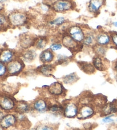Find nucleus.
<instances>
[{
  "label": "nucleus",
  "mask_w": 117,
  "mask_h": 130,
  "mask_svg": "<svg viewBox=\"0 0 117 130\" xmlns=\"http://www.w3.org/2000/svg\"><path fill=\"white\" fill-rule=\"evenodd\" d=\"M111 43L117 47V32H110Z\"/></svg>",
  "instance_id": "473e14b6"
},
{
  "label": "nucleus",
  "mask_w": 117,
  "mask_h": 130,
  "mask_svg": "<svg viewBox=\"0 0 117 130\" xmlns=\"http://www.w3.org/2000/svg\"><path fill=\"white\" fill-rule=\"evenodd\" d=\"M48 43V39L46 37H37L34 46L37 49L43 50Z\"/></svg>",
  "instance_id": "6ab92c4d"
},
{
  "label": "nucleus",
  "mask_w": 117,
  "mask_h": 130,
  "mask_svg": "<svg viewBox=\"0 0 117 130\" xmlns=\"http://www.w3.org/2000/svg\"><path fill=\"white\" fill-rule=\"evenodd\" d=\"M18 1H24V0H18Z\"/></svg>",
  "instance_id": "ea45409f"
},
{
  "label": "nucleus",
  "mask_w": 117,
  "mask_h": 130,
  "mask_svg": "<svg viewBox=\"0 0 117 130\" xmlns=\"http://www.w3.org/2000/svg\"><path fill=\"white\" fill-rule=\"evenodd\" d=\"M69 57L65 55L59 54L57 58V63L58 64H63L68 61Z\"/></svg>",
  "instance_id": "7c9ffc66"
},
{
  "label": "nucleus",
  "mask_w": 117,
  "mask_h": 130,
  "mask_svg": "<svg viewBox=\"0 0 117 130\" xmlns=\"http://www.w3.org/2000/svg\"><path fill=\"white\" fill-rule=\"evenodd\" d=\"M96 44L101 46H107L111 43L110 32L104 30H99L96 32Z\"/></svg>",
  "instance_id": "39448f33"
},
{
  "label": "nucleus",
  "mask_w": 117,
  "mask_h": 130,
  "mask_svg": "<svg viewBox=\"0 0 117 130\" xmlns=\"http://www.w3.org/2000/svg\"><path fill=\"white\" fill-rule=\"evenodd\" d=\"M116 121H117V119H116Z\"/></svg>",
  "instance_id": "a18cd8bd"
},
{
  "label": "nucleus",
  "mask_w": 117,
  "mask_h": 130,
  "mask_svg": "<svg viewBox=\"0 0 117 130\" xmlns=\"http://www.w3.org/2000/svg\"><path fill=\"white\" fill-rule=\"evenodd\" d=\"M106 0H90L87 5L89 11L93 14H99L100 9L105 5Z\"/></svg>",
  "instance_id": "6e6552de"
},
{
  "label": "nucleus",
  "mask_w": 117,
  "mask_h": 130,
  "mask_svg": "<svg viewBox=\"0 0 117 130\" xmlns=\"http://www.w3.org/2000/svg\"><path fill=\"white\" fill-rule=\"evenodd\" d=\"M34 108L39 112H43L46 111L48 106L46 102L43 99H39L35 102L33 106Z\"/></svg>",
  "instance_id": "412c9836"
},
{
  "label": "nucleus",
  "mask_w": 117,
  "mask_h": 130,
  "mask_svg": "<svg viewBox=\"0 0 117 130\" xmlns=\"http://www.w3.org/2000/svg\"><path fill=\"white\" fill-rule=\"evenodd\" d=\"M17 122V119L14 115H8L5 116L0 121V125L4 128H8L14 126Z\"/></svg>",
  "instance_id": "4468645a"
},
{
  "label": "nucleus",
  "mask_w": 117,
  "mask_h": 130,
  "mask_svg": "<svg viewBox=\"0 0 117 130\" xmlns=\"http://www.w3.org/2000/svg\"><path fill=\"white\" fill-rule=\"evenodd\" d=\"M36 130H56V129L54 127L51 125L41 124L37 127Z\"/></svg>",
  "instance_id": "c756f323"
},
{
  "label": "nucleus",
  "mask_w": 117,
  "mask_h": 130,
  "mask_svg": "<svg viewBox=\"0 0 117 130\" xmlns=\"http://www.w3.org/2000/svg\"><path fill=\"white\" fill-rule=\"evenodd\" d=\"M37 37H34L27 33H24L22 34L20 37V44L21 47L23 49L27 50L28 48L31 47L32 46H34L35 41H36Z\"/></svg>",
  "instance_id": "423d86ee"
},
{
  "label": "nucleus",
  "mask_w": 117,
  "mask_h": 130,
  "mask_svg": "<svg viewBox=\"0 0 117 130\" xmlns=\"http://www.w3.org/2000/svg\"><path fill=\"white\" fill-rule=\"evenodd\" d=\"M78 107L74 103H69L65 106L64 112V115L67 118H73L78 114Z\"/></svg>",
  "instance_id": "f8f14e48"
},
{
  "label": "nucleus",
  "mask_w": 117,
  "mask_h": 130,
  "mask_svg": "<svg viewBox=\"0 0 117 130\" xmlns=\"http://www.w3.org/2000/svg\"><path fill=\"white\" fill-rule=\"evenodd\" d=\"M93 64L98 70L104 71L106 69V63L103 57L95 55L93 59Z\"/></svg>",
  "instance_id": "2eb2a0df"
},
{
  "label": "nucleus",
  "mask_w": 117,
  "mask_h": 130,
  "mask_svg": "<svg viewBox=\"0 0 117 130\" xmlns=\"http://www.w3.org/2000/svg\"><path fill=\"white\" fill-rule=\"evenodd\" d=\"M51 9L55 13H65L75 8V4L70 0H57L50 5Z\"/></svg>",
  "instance_id": "f03ea898"
},
{
  "label": "nucleus",
  "mask_w": 117,
  "mask_h": 130,
  "mask_svg": "<svg viewBox=\"0 0 117 130\" xmlns=\"http://www.w3.org/2000/svg\"><path fill=\"white\" fill-rule=\"evenodd\" d=\"M15 53L13 51L5 49L2 51L0 53V61L3 62L4 63H9L14 59Z\"/></svg>",
  "instance_id": "9b49d317"
},
{
  "label": "nucleus",
  "mask_w": 117,
  "mask_h": 130,
  "mask_svg": "<svg viewBox=\"0 0 117 130\" xmlns=\"http://www.w3.org/2000/svg\"><path fill=\"white\" fill-rule=\"evenodd\" d=\"M82 70H83L85 73L87 74H92L94 73L95 71V69L93 64L89 63H86V62H81L79 64Z\"/></svg>",
  "instance_id": "393cba45"
},
{
  "label": "nucleus",
  "mask_w": 117,
  "mask_h": 130,
  "mask_svg": "<svg viewBox=\"0 0 117 130\" xmlns=\"http://www.w3.org/2000/svg\"><path fill=\"white\" fill-rule=\"evenodd\" d=\"M8 0H0V3H3V2H6Z\"/></svg>",
  "instance_id": "4c0bfd02"
},
{
  "label": "nucleus",
  "mask_w": 117,
  "mask_h": 130,
  "mask_svg": "<svg viewBox=\"0 0 117 130\" xmlns=\"http://www.w3.org/2000/svg\"><path fill=\"white\" fill-rule=\"evenodd\" d=\"M30 109V108L29 104L23 102H18L16 107V111L19 113H22V114H23L24 113L29 112Z\"/></svg>",
  "instance_id": "4be33fe9"
},
{
  "label": "nucleus",
  "mask_w": 117,
  "mask_h": 130,
  "mask_svg": "<svg viewBox=\"0 0 117 130\" xmlns=\"http://www.w3.org/2000/svg\"><path fill=\"white\" fill-rule=\"evenodd\" d=\"M62 43L59 42H54L53 43L51 44L50 46V49L52 50L53 52H56V51L60 50L62 48Z\"/></svg>",
  "instance_id": "c85d7f7f"
},
{
  "label": "nucleus",
  "mask_w": 117,
  "mask_h": 130,
  "mask_svg": "<svg viewBox=\"0 0 117 130\" xmlns=\"http://www.w3.org/2000/svg\"><path fill=\"white\" fill-rule=\"evenodd\" d=\"M13 99L6 96H0V107L5 110H10L14 107Z\"/></svg>",
  "instance_id": "ddd939ff"
},
{
  "label": "nucleus",
  "mask_w": 117,
  "mask_h": 130,
  "mask_svg": "<svg viewBox=\"0 0 117 130\" xmlns=\"http://www.w3.org/2000/svg\"><path fill=\"white\" fill-rule=\"evenodd\" d=\"M78 76L75 73L70 74L63 78V81L65 84H72L78 80Z\"/></svg>",
  "instance_id": "a878e982"
},
{
  "label": "nucleus",
  "mask_w": 117,
  "mask_h": 130,
  "mask_svg": "<svg viewBox=\"0 0 117 130\" xmlns=\"http://www.w3.org/2000/svg\"><path fill=\"white\" fill-rule=\"evenodd\" d=\"M70 1H72V0H70Z\"/></svg>",
  "instance_id": "c03bdc74"
},
{
  "label": "nucleus",
  "mask_w": 117,
  "mask_h": 130,
  "mask_svg": "<svg viewBox=\"0 0 117 130\" xmlns=\"http://www.w3.org/2000/svg\"><path fill=\"white\" fill-rule=\"evenodd\" d=\"M55 55L52 50L46 49L42 52L39 55V60L43 64H48L53 61Z\"/></svg>",
  "instance_id": "9d476101"
},
{
  "label": "nucleus",
  "mask_w": 117,
  "mask_h": 130,
  "mask_svg": "<svg viewBox=\"0 0 117 130\" xmlns=\"http://www.w3.org/2000/svg\"><path fill=\"white\" fill-rule=\"evenodd\" d=\"M9 26L18 27L23 26L29 22V17L26 13L20 10H14L8 15Z\"/></svg>",
  "instance_id": "f257e3e1"
},
{
  "label": "nucleus",
  "mask_w": 117,
  "mask_h": 130,
  "mask_svg": "<svg viewBox=\"0 0 117 130\" xmlns=\"http://www.w3.org/2000/svg\"><path fill=\"white\" fill-rule=\"evenodd\" d=\"M96 31L93 30H85V36L83 39L82 45L87 46V47H93L94 46L95 42V37H96Z\"/></svg>",
  "instance_id": "1a4fd4ad"
},
{
  "label": "nucleus",
  "mask_w": 117,
  "mask_h": 130,
  "mask_svg": "<svg viewBox=\"0 0 117 130\" xmlns=\"http://www.w3.org/2000/svg\"><path fill=\"white\" fill-rule=\"evenodd\" d=\"M9 26L8 16H6L3 13H0V29L3 30Z\"/></svg>",
  "instance_id": "bb28decb"
},
{
  "label": "nucleus",
  "mask_w": 117,
  "mask_h": 130,
  "mask_svg": "<svg viewBox=\"0 0 117 130\" xmlns=\"http://www.w3.org/2000/svg\"><path fill=\"white\" fill-rule=\"evenodd\" d=\"M0 31H1V29H0Z\"/></svg>",
  "instance_id": "a19ab883"
},
{
  "label": "nucleus",
  "mask_w": 117,
  "mask_h": 130,
  "mask_svg": "<svg viewBox=\"0 0 117 130\" xmlns=\"http://www.w3.org/2000/svg\"><path fill=\"white\" fill-rule=\"evenodd\" d=\"M92 48L94 52L95 53L97 56L104 57L107 52V46H101L95 44Z\"/></svg>",
  "instance_id": "5701e85b"
},
{
  "label": "nucleus",
  "mask_w": 117,
  "mask_h": 130,
  "mask_svg": "<svg viewBox=\"0 0 117 130\" xmlns=\"http://www.w3.org/2000/svg\"><path fill=\"white\" fill-rule=\"evenodd\" d=\"M66 32L71 38L79 44H82L85 36V29L78 25H72L67 27Z\"/></svg>",
  "instance_id": "7ed1b4c3"
},
{
  "label": "nucleus",
  "mask_w": 117,
  "mask_h": 130,
  "mask_svg": "<svg viewBox=\"0 0 117 130\" xmlns=\"http://www.w3.org/2000/svg\"><path fill=\"white\" fill-rule=\"evenodd\" d=\"M116 8H117V5H116Z\"/></svg>",
  "instance_id": "37998d69"
},
{
  "label": "nucleus",
  "mask_w": 117,
  "mask_h": 130,
  "mask_svg": "<svg viewBox=\"0 0 117 130\" xmlns=\"http://www.w3.org/2000/svg\"><path fill=\"white\" fill-rule=\"evenodd\" d=\"M94 110L90 106H84L82 107L79 112V117L82 118H89L93 115Z\"/></svg>",
  "instance_id": "aec40b11"
},
{
  "label": "nucleus",
  "mask_w": 117,
  "mask_h": 130,
  "mask_svg": "<svg viewBox=\"0 0 117 130\" xmlns=\"http://www.w3.org/2000/svg\"><path fill=\"white\" fill-rule=\"evenodd\" d=\"M54 66L49 64H43L38 68V71L43 75L50 76L54 71Z\"/></svg>",
  "instance_id": "f3484780"
},
{
  "label": "nucleus",
  "mask_w": 117,
  "mask_h": 130,
  "mask_svg": "<svg viewBox=\"0 0 117 130\" xmlns=\"http://www.w3.org/2000/svg\"><path fill=\"white\" fill-rule=\"evenodd\" d=\"M113 25H114V26H115V27H117V21L114 22L113 23Z\"/></svg>",
  "instance_id": "e433bc0d"
},
{
  "label": "nucleus",
  "mask_w": 117,
  "mask_h": 130,
  "mask_svg": "<svg viewBox=\"0 0 117 130\" xmlns=\"http://www.w3.org/2000/svg\"><path fill=\"white\" fill-rule=\"evenodd\" d=\"M66 20L65 18L64 17H58L54 18L52 20H51L49 22V25L51 27H58L62 26V25L66 24Z\"/></svg>",
  "instance_id": "b1692460"
},
{
  "label": "nucleus",
  "mask_w": 117,
  "mask_h": 130,
  "mask_svg": "<svg viewBox=\"0 0 117 130\" xmlns=\"http://www.w3.org/2000/svg\"><path fill=\"white\" fill-rule=\"evenodd\" d=\"M114 121V120L112 119L111 117H107L104 118L102 120V122L105 123H111Z\"/></svg>",
  "instance_id": "72a5a7b5"
},
{
  "label": "nucleus",
  "mask_w": 117,
  "mask_h": 130,
  "mask_svg": "<svg viewBox=\"0 0 117 130\" xmlns=\"http://www.w3.org/2000/svg\"><path fill=\"white\" fill-rule=\"evenodd\" d=\"M8 73L6 66L3 62L0 61V77L5 75Z\"/></svg>",
  "instance_id": "2f4dec72"
},
{
  "label": "nucleus",
  "mask_w": 117,
  "mask_h": 130,
  "mask_svg": "<svg viewBox=\"0 0 117 130\" xmlns=\"http://www.w3.org/2000/svg\"><path fill=\"white\" fill-rule=\"evenodd\" d=\"M3 113H2L1 111H0V121H1V119L3 118Z\"/></svg>",
  "instance_id": "c9c22d12"
},
{
  "label": "nucleus",
  "mask_w": 117,
  "mask_h": 130,
  "mask_svg": "<svg viewBox=\"0 0 117 130\" xmlns=\"http://www.w3.org/2000/svg\"><path fill=\"white\" fill-rule=\"evenodd\" d=\"M77 130H81V129H77Z\"/></svg>",
  "instance_id": "79ce46f5"
},
{
  "label": "nucleus",
  "mask_w": 117,
  "mask_h": 130,
  "mask_svg": "<svg viewBox=\"0 0 117 130\" xmlns=\"http://www.w3.org/2000/svg\"><path fill=\"white\" fill-rule=\"evenodd\" d=\"M37 57L36 51L33 49H27L22 54V59L26 62H32Z\"/></svg>",
  "instance_id": "a211bd4d"
},
{
  "label": "nucleus",
  "mask_w": 117,
  "mask_h": 130,
  "mask_svg": "<svg viewBox=\"0 0 117 130\" xmlns=\"http://www.w3.org/2000/svg\"><path fill=\"white\" fill-rule=\"evenodd\" d=\"M49 109L51 112L54 113V114H60L62 112H64L63 108L58 104H53L49 107Z\"/></svg>",
  "instance_id": "cd10ccee"
},
{
  "label": "nucleus",
  "mask_w": 117,
  "mask_h": 130,
  "mask_svg": "<svg viewBox=\"0 0 117 130\" xmlns=\"http://www.w3.org/2000/svg\"><path fill=\"white\" fill-rule=\"evenodd\" d=\"M30 130H36V129H34V128H33V129H30Z\"/></svg>",
  "instance_id": "58836bf2"
},
{
  "label": "nucleus",
  "mask_w": 117,
  "mask_h": 130,
  "mask_svg": "<svg viewBox=\"0 0 117 130\" xmlns=\"http://www.w3.org/2000/svg\"><path fill=\"white\" fill-rule=\"evenodd\" d=\"M98 99H100V98H98ZM100 102H104V100H102V99H101V100H100ZM97 103V104H98V105H100H100H103V104H103L102 103H99V102H98V101H97V103Z\"/></svg>",
  "instance_id": "f704fd0d"
},
{
  "label": "nucleus",
  "mask_w": 117,
  "mask_h": 130,
  "mask_svg": "<svg viewBox=\"0 0 117 130\" xmlns=\"http://www.w3.org/2000/svg\"><path fill=\"white\" fill-rule=\"evenodd\" d=\"M7 71L10 75H16L20 73L24 67V64L22 60L14 59L7 64Z\"/></svg>",
  "instance_id": "20e7f679"
},
{
  "label": "nucleus",
  "mask_w": 117,
  "mask_h": 130,
  "mask_svg": "<svg viewBox=\"0 0 117 130\" xmlns=\"http://www.w3.org/2000/svg\"><path fill=\"white\" fill-rule=\"evenodd\" d=\"M61 43L62 45L70 50H76L78 48L79 44L75 41L66 32L63 35L61 39Z\"/></svg>",
  "instance_id": "0eeeda50"
},
{
  "label": "nucleus",
  "mask_w": 117,
  "mask_h": 130,
  "mask_svg": "<svg viewBox=\"0 0 117 130\" xmlns=\"http://www.w3.org/2000/svg\"><path fill=\"white\" fill-rule=\"evenodd\" d=\"M48 90L51 94L54 95H60L62 94L64 89H63L62 85L60 83L55 82L49 87Z\"/></svg>",
  "instance_id": "dca6fc26"
}]
</instances>
